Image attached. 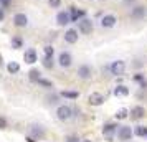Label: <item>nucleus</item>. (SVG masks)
Instances as JSON below:
<instances>
[{"instance_id":"obj_20","label":"nucleus","mask_w":147,"mask_h":142,"mask_svg":"<svg viewBox=\"0 0 147 142\" xmlns=\"http://www.w3.org/2000/svg\"><path fill=\"white\" fill-rule=\"evenodd\" d=\"M28 78L32 79L33 83H38V79H40V71L38 69H30V73H28Z\"/></svg>"},{"instance_id":"obj_29","label":"nucleus","mask_w":147,"mask_h":142,"mask_svg":"<svg viewBox=\"0 0 147 142\" xmlns=\"http://www.w3.org/2000/svg\"><path fill=\"white\" fill-rule=\"evenodd\" d=\"M5 127H7V121H5V117L0 116V129H5Z\"/></svg>"},{"instance_id":"obj_15","label":"nucleus","mask_w":147,"mask_h":142,"mask_svg":"<svg viewBox=\"0 0 147 142\" xmlns=\"http://www.w3.org/2000/svg\"><path fill=\"white\" fill-rule=\"evenodd\" d=\"M30 132H32V135L36 137V139H43V137H45V131H43L40 126H30Z\"/></svg>"},{"instance_id":"obj_18","label":"nucleus","mask_w":147,"mask_h":142,"mask_svg":"<svg viewBox=\"0 0 147 142\" xmlns=\"http://www.w3.org/2000/svg\"><path fill=\"white\" fill-rule=\"evenodd\" d=\"M7 69L10 75H15V73H18L20 71V65L18 63H15V61H12V63H8L7 65Z\"/></svg>"},{"instance_id":"obj_16","label":"nucleus","mask_w":147,"mask_h":142,"mask_svg":"<svg viewBox=\"0 0 147 142\" xmlns=\"http://www.w3.org/2000/svg\"><path fill=\"white\" fill-rule=\"evenodd\" d=\"M114 94L117 96V98H121V96H127L129 94V88L124 86V84H117V86L114 88Z\"/></svg>"},{"instance_id":"obj_27","label":"nucleus","mask_w":147,"mask_h":142,"mask_svg":"<svg viewBox=\"0 0 147 142\" xmlns=\"http://www.w3.org/2000/svg\"><path fill=\"white\" fill-rule=\"evenodd\" d=\"M48 2H50V5L53 8H58L61 5V0H48Z\"/></svg>"},{"instance_id":"obj_24","label":"nucleus","mask_w":147,"mask_h":142,"mask_svg":"<svg viewBox=\"0 0 147 142\" xmlns=\"http://www.w3.org/2000/svg\"><path fill=\"white\" fill-rule=\"evenodd\" d=\"M43 51H45V58H53V55H55L53 46H45L43 48Z\"/></svg>"},{"instance_id":"obj_7","label":"nucleus","mask_w":147,"mask_h":142,"mask_svg":"<svg viewBox=\"0 0 147 142\" xmlns=\"http://www.w3.org/2000/svg\"><path fill=\"white\" fill-rule=\"evenodd\" d=\"M117 23V18L114 17V15H104L102 18H101V27L102 28H113L114 25Z\"/></svg>"},{"instance_id":"obj_25","label":"nucleus","mask_w":147,"mask_h":142,"mask_svg":"<svg viewBox=\"0 0 147 142\" xmlns=\"http://www.w3.org/2000/svg\"><path fill=\"white\" fill-rule=\"evenodd\" d=\"M38 84L45 86V88H53V83L48 81V79H43V78H40V79H38Z\"/></svg>"},{"instance_id":"obj_5","label":"nucleus","mask_w":147,"mask_h":142,"mask_svg":"<svg viewBox=\"0 0 147 142\" xmlns=\"http://www.w3.org/2000/svg\"><path fill=\"white\" fill-rule=\"evenodd\" d=\"M73 18H71V13L69 12H60V13L56 15V23L60 25V27H65L68 23H71Z\"/></svg>"},{"instance_id":"obj_23","label":"nucleus","mask_w":147,"mask_h":142,"mask_svg":"<svg viewBox=\"0 0 147 142\" xmlns=\"http://www.w3.org/2000/svg\"><path fill=\"white\" fill-rule=\"evenodd\" d=\"M61 96H65V98H69V99H76V98H78V93H76V91H63V93H61Z\"/></svg>"},{"instance_id":"obj_19","label":"nucleus","mask_w":147,"mask_h":142,"mask_svg":"<svg viewBox=\"0 0 147 142\" xmlns=\"http://www.w3.org/2000/svg\"><path fill=\"white\" fill-rule=\"evenodd\" d=\"M71 18H73V20H78V22H80L81 18H84V12H81V10H76V8L73 7V10H71Z\"/></svg>"},{"instance_id":"obj_11","label":"nucleus","mask_w":147,"mask_h":142,"mask_svg":"<svg viewBox=\"0 0 147 142\" xmlns=\"http://www.w3.org/2000/svg\"><path fill=\"white\" fill-rule=\"evenodd\" d=\"M71 55L66 53V51H63V53H60V56H58V63H60V66L63 68H68L69 65H71Z\"/></svg>"},{"instance_id":"obj_26","label":"nucleus","mask_w":147,"mask_h":142,"mask_svg":"<svg viewBox=\"0 0 147 142\" xmlns=\"http://www.w3.org/2000/svg\"><path fill=\"white\" fill-rule=\"evenodd\" d=\"M43 65H45V68H53V58H45Z\"/></svg>"},{"instance_id":"obj_2","label":"nucleus","mask_w":147,"mask_h":142,"mask_svg":"<svg viewBox=\"0 0 147 142\" xmlns=\"http://www.w3.org/2000/svg\"><path fill=\"white\" fill-rule=\"evenodd\" d=\"M134 135V131L129 126H121L119 131H117V139L119 141H131Z\"/></svg>"},{"instance_id":"obj_14","label":"nucleus","mask_w":147,"mask_h":142,"mask_svg":"<svg viewBox=\"0 0 147 142\" xmlns=\"http://www.w3.org/2000/svg\"><path fill=\"white\" fill-rule=\"evenodd\" d=\"M117 131H119V129H117V126H116V124H106V126L102 127L104 135H107L109 139H111V137H113V134H114V132H117Z\"/></svg>"},{"instance_id":"obj_17","label":"nucleus","mask_w":147,"mask_h":142,"mask_svg":"<svg viewBox=\"0 0 147 142\" xmlns=\"http://www.w3.org/2000/svg\"><path fill=\"white\" fill-rule=\"evenodd\" d=\"M146 15V8L144 7H134L132 12H131V17L132 18H142Z\"/></svg>"},{"instance_id":"obj_6","label":"nucleus","mask_w":147,"mask_h":142,"mask_svg":"<svg viewBox=\"0 0 147 142\" xmlns=\"http://www.w3.org/2000/svg\"><path fill=\"white\" fill-rule=\"evenodd\" d=\"M23 60H25V63H28V65H33V63L38 61V55H36V51H35L33 48H28L27 51L23 53Z\"/></svg>"},{"instance_id":"obj_12","label":"nucleus","mask_w":147,"mask_h":142,"mask_svg":"<svg viewBox=\"0 0 147 142\" xmlns=\"http://www.w3.org/2000/svg\"><path fill=\"white\" fill-rule=\"evenodd\" d=\"M144 114H146V109L142 108V106H136V108L131 109V117H132V119H136V121L142 119V117H144Z\"/></svg>"},{"instance_id":"obj_21","label":"nucleus","mask_w":147,"mask_h":142,"mask_svg":"<svg viewBox=\"0 0 147 142\" xmlns=\"http://www.w3.org/2000/svg\"><path fill=\"white\" fill-rule=\"evenodd\" d=\"M134 134L139 135V137H146V135H147V127H146V126H137L136 131H134Z\"/></svg>"},{"instance_id":"obj_31","label":"nucleus","mask_w":147,"mask_h":142,"mask_svg":"<svg viewBox=\"0 0 147 142\" xmlns=\"http://www.w3.org/2000/svg\"><path fill=\"white\" fill-rule=\"evenodd\" d=\"M3 65V58H2V55H0V66Z\"/></svg>"},{"instance_id":"obj_10","label":"nucleus","mask_w":147,"mask_h":142,"mask_svg":"<svg viewBox=\"0 0 147 142\" xmlns=\"http://www.w3.org/2000/svg\"><path fill=\"white\" fill-rule=\"evenodd\" d=\"M78 30H74V28H69V30H66L65 32V41L66 43H69V45H73V43H76L78 41Z\"/></svg>"},{"instance_id":"obj_4","label":"nucleus","mask_w":147,"mask_h":142,"mask_svg":"<svg viewBox=\"0 0 147 142\" xmlns=\"http://www.w3.org/2000/svg\"><path fill=\"white\" fill-rule=\"evenodd\" d=\"M56 116H58L60 121H68L73 116V111H71L69 106H60V108L56 109Z\"/></svg>"},{"instance_id":"obj_9","label":"nucleus","mask_w":147,"mask_h":142,"mask_svg":"<svg viewBox=\"0 0 147 142\" xmlns=\"http://www.w3.org/2000/svg\"><path fill=\"white\" fill-rule=\"evenodd\" d=\"M78 76H80L81 79H89L91 76H93V69L91 66H88V65H81L78 68Z\"/></svg>"},{"instance_id":"obj_13","label":"nucleus","mask_w":147,"mask_h":142,"mask_svg":"<svg viewBox=\"0 0 147 142\" xmlns=\"http://www.w3.org/2000/svg\"><path fill=\"white\" fill-rule=\"evenodd\" d=\"M104 102V96L99 94V93H93V94L89 96V104H93V106H101Z\"/></svg>"},{"instance_id":"obj_8","label":"nucleus","mask_w":147,"mask_h":142,"mask_svg":"<svg viewBox=\"0 0 147 142\" xmlns=\"http://www.w3.org/2000/svg\"><path fill=\"white\" fill-rule=\"evenodd\" d=\"M13 23H15V27H18V28H25L28 25V17L25 13H15L13 17Z\"/></svg>"},{"instance_id":"obj_32","label":"nucleus","mask_w":147,"mask_h":142,"mask_svg":"<svg viewBox=\"0 0 147 142\" xmlns=\"http://www.w3.org/2000/svg\"><path fill=\"white\" fill-rule=\"evenodd\" d=\"M81 142H91V141H81Z\"/></svg>"},{"instance_id":"obj_30","label":"nucleus","mask_w":147,"mask_h":142,"mask_svg":"<svg viewBox=\"0 0 147 142\" xmlns=\"http://www.w3.org/2000/svg\"><path fill=\"white\" fill-rule=\"evenodd\" d=\"M5 18V12H3V8H0V22H3Z\"/></svg>"},{"instance_id":"obj_1","label":"nucleus","mask_w":147,"mask_h":142,"mask_svg":"<svg viewBox=\"0 0 147 142\" xmlns=\"http://www.w3.org/2000/svg\"><path fill=\"white\" fill-rule=\"evenodd\" d=\"M109 69H111V73L114 76H121V75H124V71H126V63L122 60L113 61V65L109 66Z\"/></svg>"},{"instance_id":"obj_22","label":"nucleus","mask_w":147,"mask_h":142,"mask_svg":"<svg viewBox=\"0 0 147 142\" xmlns=\"http://www.w3.org/2000/svg\"><path fill=\"white\" fill-rule=\"evenodd\" d=\"M129 114H131V112H129L126 108H122V109H119V111L116 112V119H121V121H122V119H126Z\"/></svg>"},{"instance_id":"obj_3","label":"nucleus","mask_w":147,"mask_h":142,"mask_svg":"<svg viewBox=\"0 0 147 142\" xmlns=\"http://www.w3.org/2000/svg\"><path fill=\"white\" fill-rule=\"evenodd\" d=\"M78 30H80L83 35H88L93 32V22L89 20V18H81L78 22Z\"/></svg>"},{"instance_id":"obj_28","label":"nucleus","mask_w":147,"mask_h":142,"mask_svg":"<svg viewBox=\"0 0 147 142\" xmlns=\"http://www.w3.org/2000/svg\"><path fill=\"white\" fill-rule=\"evenodd\" d=\"M12 45H13V48H20L22 46V40L20 38H13V40H12Z\"/></svg>"}]
</instances>
